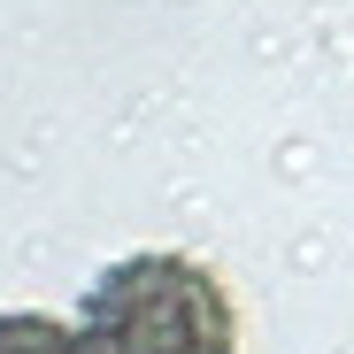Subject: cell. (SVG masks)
<instances>
[{"label": "cell", "mask_w": 354, "mask_h": 354, "mask_svg": "<svg viewBox=\"0 0 354 354\" xmlns=\"http://www.w3.org/2000/svg\"><path fill=\"white\" fill-rule=\"evenodd\" d=\"M85 354H239V308L193 254H124L85 285Z\"/></svg>", "instance_id": "6da1fadb"}, {"label": "cell", "mask_w": 354, "mask_h": 354, "mask_svg": "<svg viewBox=\"0 0 354 354\" xmlns=\"http://www.w3.org/2000/svg\"><path fill=\"white\" fill-rule=\"evenodd\" d=\"M0 354H85L77 324L46 316V308H8L0 316Z\"/></svg>", "instance_id": "7a4b0ae2"}]
</instances>
